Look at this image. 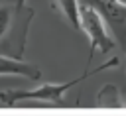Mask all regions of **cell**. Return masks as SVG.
Returning <instances> with one entry per match:
<instances>
[{"label": "cell", "instance_id": "5b68a950", "mask_svg": "<svg viewBox=\"0 0 126 116\" xmlns=\"http://www.w3.org/2000/svg\"><path fill=\"white\" fill-rule=\"evenodd\" d=\"M94 8L110 24H124L126 22V4H122L118 0H96Z\"/></svg>", "mask_w": 126, "mask_h": 116}, {"label": "cell", "instance_id": "52a82bcc", "mask_svg": "<svg viewBox=\"0 0 126 116\" xmlns=\"http://www.w3.org/2000/svg\"><path fill=\"white\" fill-rule=\"evenodd\" d=\"M96 106L102 108H116L122 106V98H120V90L114 85H102L96 92Z\"/></svg>", "mask_w": 126, "mask_h": 116}, {"label": "cell", "instance_id": "6da1fadb", "mask_svg": "<svg viewBox=\"0 0 126 116\" xmlns=\"http://www.w3.org/2000/svg\"><path fill=\"white\" fill-rule=\"evenodd\" d=\"M33 18V10L20 4H0V43H4V55L22 59L28 43V29Z\"/></svg>", "mask_w": 126, "mask_h": 116}, {"label": "cell", "instance_id": "3957f363", "mask_svg": "<svg viewBox=\"0 0 126 116\" xmlns=\"http://www.w3.org/2000/svg\"><path fill=\"white\" fill-rule=\"evenodd\" d=\"M81 31H85L89 37V59H87V69H89L94 51L104 55L110 49H114L116 41H114V35L108 33L106 29L104 16L87 2H81Z\"/></svg>", "mask_w": 126, "mask_h": 116}, {"label": "cell", "instance_id": "8992f818", "mask_svg": "<svg viewBox=\"0 0 126 116\" xmlns=\"http://www.w3.org/2000/svg\"><path fill=\"white\" fill-rule=\"evenodd\" d=\"M57 10L73 29H81V2L79 0H55Z\"/></svg>", "mask_w": 126, "mask_h": 116}, {"label": "cell", "instance_id": "7a4b0ae2", "mask_svg": "<svg viewBox=\"0 0 126 116\" xmlns=\"http://www.w3.org/2000/svg\"><path fill=\"white\" fill-rule=\"evenodd\" d=\"M116 65H118V59L112 57L110 61L98 65L94 71L87 69L81 77H77L73 81H67V83H43L35 88H30V90H26V88H8V90L0 92V102L6 104V106H12V104L24 102V100H41V102H57L59 104V102H63V96L71 87L83 83L85 79H89L91 75H94L98 71H104V69H110V67H116Z\"/></svg>", "mask_w": 126, "mask_h": 116}, {"label": "cell", "instance_id": "ba28073f", "mask_svg": "<svg viewBox=\"0 0 126 116\" xmlns=\"http://www.w3.org/2000/svg\"><path fill=\"white\" fill-rule=\"evenodd\" d=\"M26 2L28 0H16V4H20V6H26Z\"/></svg>", "mask_w": 126, "mask_h": 116}, {"label": "cell", "instance_id": "9c48e42d", "mask_svg": "<svg viewBox=\"0 0 126 116\" xmlns=\"http://www.w3.org/2000/svg\"><path fill=\"white\" fill-rule=\"evenodd\" d=\"M118 2H122V4H126V0H118Z\"/></svg>", "mask_w": 126, "mask_h": 116}, {"label": "cell", "instance_id": "30bf717a", "mask_svg": "<svg viewBox=\"0 0 126 116\" xmlns=\"http://www.w3.org/2000/svg\"><path fill=\"white\" fill-rule=\"evenodd\" d=\"M124 49H126V43H124Z\"/></svg>", "mask_w": 126, "mask_h": 116}, {"label": "cell", "instance_id": "277c9868", "mask_svg": "<svg viewBox=\"0 0 126 116\" xmlns=\"http://www.w3.org/2000/svg\"><path fill=\"white\" fill-rule=\"evenodd\" d=\"M0 75H16V77H24L30 81L41 79V71L37 65L26 63V61L16 59V57H8L4 53H0Z\"/></svg>", "mask_w": 126, "mask_h": 116}]
</instances>
